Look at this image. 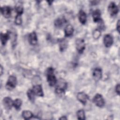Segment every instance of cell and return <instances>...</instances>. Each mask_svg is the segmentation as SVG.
Instances as JSON below:
<instances>
[{"mask_svg":"<svg viewBox=\"0 0 120 120\" xmlns=\"http://www.w3.org/2000/svg\"><path fill=\"white\" fill-rule=\"evenodd\" d=\"M47 81L50 86H54L57 82L56 77L54 74V69L52 67L48 68L46 71Z\"/></svg>","mask_w":120,"mask_h":120,"instance_id":"cell-1","label":"cell"},{"mask_svg":"<svg viewBox=\"0 0 120 120\" xmlns=\"http://www.w3.org/2000/svg\"><path fill=\"white\" fill-rule=\"evenodd\" d=\"M17 84L16 77L13 75H10L6 84V88L9 90H11L14 89Z\"/></svg>","mask_w":120,"mask_h":120,"instance_id":"cell-2","label":"cell"},{"mask_svg":"<svg viewBox=\"0 0 120 120\" xmlns=\"http://www.w3.org/2000/svg\"><path fill=\"white\" fill-rule=\"evenodd\" d=\"M93 102L95 105L99 107H103L105 104V102L102 96L100 94H96L93 98Z\"/></svg>","mask_w":120,"mask_h":120,"instance_id":"cell-3","label":"cell"},{"mask_svg":"<svg viewBox=\"0 0 120 120\" xmlns=\"http://www.w3.org/2000/svg\"><path fill=\"white\" fill-rule=\"evenodd\" d=\"M58 82L55 89V92L58 95L63 94L65 93V90L67 88V83L63 81H60Z\"/></svg>","mask_w":120,"mask_h":120,"instance_id":"cell-4","label":"cell"},{"mask_svg":"<svg viewBox=\"0 0 120 120\" xmlns=\"http://www.w3.org/2000/svg\"><path fill=\"white\" fill-rule=\"evenodd\" d=\"M76 49L79 53L83 52L85 48V43L84 40L82 38H77L75 41Z\"/></svg>","mask_w":120,"mask_h":120,"instance_id":"cell-5","label":"cell"},{"mask_svg":"<svg viewBox=\"0 0 120 120\" xmlns=\"http://www.w3.org/2000/svg\"><path fill=\"white\" fill-rule=\"evenodd\" d=\"M108 10L110 15L113 16L118 14L119 12V8L114 2H112L109 4L108 7Z\"/></svg>","mask_w":120,"mask_h":120,"instance_id":"cell-6","label":"cell"},{"mask_svg":"<svg viewBox=\"0 0 120 120\" xmlns=\"http://www.w3.org/2000/svg\"><path fill=\"white\" fill-rule=\"evenodd\" d=\"M2 104L4 107L8 110H10L12 106H13V101L9 97H5L3 99Z\"/></svg>","mask_w":120,"mask_h":120,"instance_id":"cell-7","label":"cell"},{"mask_svg":"<svg viewBox=\"0 0 120 120\" xmlns=\"http://www.w3.org/2000/svg\"><path fill=\"white\" fill-rule=\"evenodd\" d=\"M0 11L3 16L7 18H9L11 16L12 13V9L9 6H3L1 7Z\"/></svg>","mask_w":120,"mask_h":120,"instance_id":"cell-8","label":"cell"},{"mask_svg":"<svg viewBox=\"0 0 120 120\" xmlns=\"http://www.w3.org/2000/svg\"><path fill=\"white\" fill-rule=\"evenodd\" d=\"M76 97L78 100L84 105L86 104L87 101L89 99V96L83 92L78 93Z\"/></svg>","mask_w":120,"mask_h":120,"instance_id":"cell-9","label":"cell"},{"mask_svg":"<svg viewBox=\"0 0 120 120\" xmlns=\"http://www.w3.org/2000/svg\"><path fill=\"white\" fill-rule=\"evenodd\" d=\"M32 90L36 96H38V97L44 96V93L41 85L36 84L34 85Z\"/></svg>","mask_w":120,"mask_h":120,"instance_id":"cell-10","label":"cell"},{"mask_svg":"<svg viewBox=\"0 0 120 120\" xmlns=\"http://www.w3.org/2000/svg\"><path fill=\"white\" fill-rule=\"evenodd\" d=\"M28 41L30 44L32 45H36L38 43V38L36 33L33 31L29 34L28 36Z\"/></svg>","mask_w":120,"mask_h":120,"instance_id":"cell-11","label":"cell"},{"mask_svg":"<svg viewBox=\"0 0 120 120\" xmlns=\"http://www.w3.org/2000/svg\"><path fill=\"white\" fill-rule=\"evenodd\" d=\"M104 44L105 47H109L112 46L113 44V38L110 34H106L105 35L103 39Z\"/></svg>","mask_w":120,"mask_h":120,"instance_id":"cell-12","label":"cell"},{"mask_svg":"<svg viewBox=\"0 0 120 120\" xmlns=\"http://www.w3.org/2000/svg\"><path fill=\"white\" fill-rule=\"evenodd\" d=\"M102 69L99 68H97L93 70L92 75L95 80L98 81L102 77Z\"/></svg>","mask_w":120,"mask_h":120,"instance_id":"cell-13","label":"cell"},{"mask_svg":"<svg viewBox=\"0 0 120 120\" xmlns=\"http://www.w3.org/2000/svg\"><path fill=\"white\" fill-rule=\"evenodd\" d=\"M10 38V31H7L5 33H1L0 34V40L2 45H6L8 40Z\"/></svg>","mask_w":120,"mask_h":120,"instance_id":"cell-14","label":"cell"},{"mask_svg":"<svg viewBox=\"0 0 120 120\" xmlns=\"http://www.w3.org/2000/svg\"><path fill=\"white\" fill-rule=\"evenodd\" d=\"M92 17L93 21L95 22H98L101 20V12L100 10L97 9L94 10L92 13Z\"/></svg>","mask_w":120,"mask_h":120,"instance_id":"cell-15","label":"cell"},{"mask_svg":"<svg viewBox=\"0 0 120 120\" xmlns=\"http://www.w3.org/2000/svg\"><path fill=\"white\" fill-rule=\"evenodd\" d=\"M74 28L71 24L67 25L65 27L64 29L65 37H68L71 36L74 33Z\"/></svg>","mask_w":120,"mask_h":120,"instance_id":"cell-16","label":"cell"},{"mask_svg":"<svg viewBox=\"0 0 120 120\" xmlns=\"http://www.w3.org/2000/svg\"><path fill=\"white\" fill-rule=\"evenodd\" d=\"M78 18L80 22L82 24H84L87 21V15L86 13L82 10H80L78 14Z\"/></svg>","mask_w":120,"mask_h":120,"instance_id":"cell-17","label":"cell"},{"mask_svg":"<svg viewBox=\"0 0 120 120\" xmlns=\"http://www.w3.org/2000/svg\"><path fill=\"white\" fill-rule=\"evenodd\" d=\"M66 21L64 17H59L55 20L54 25L57 28H60L65 23H66Z\"/></svg>","mask_w":120,"mask_h":120,"instance_id":"cell-18","label":"cell"},{"mask_svg":"<svg viewBox=\"0 0 120 120\" xmlns=\"http://www.w3.org/2000/svg\"><path fill=\"white\" fill-rule=\"evenodd\" d=\"M59 44L60 50L61 52L64 51L66 49V48L68 46V42H67V41L64 39H60L59 41Z\"/></svg>","mask_w":120,"mask_h":120,"instance_id":"cell-19","label":"cell"},{"mask_svg":"<svg viewBox=\"0 0 120 120\" xmlns=\"http://www.w3.org/2000/svg\"><path fill=\"white\" fill-rule=\"evenodd\" d=\"M22 117L25 120H29L33 117V114L31 112L28 110H24L22 112Z\"/></svg>","mask_w":120,"mask_h":120,"instance_id":"cell-20","label":"cell"},{"mask_svg":"<svg viewBox=\"0 0 120 120\" xmlns=\"http://www.w3.org/2000/svg\"><path fill=\"white\" fill-rule=\"evenodd\" d=\"M27 95L28 98L31 102H34L35 99V95L32 89H29L27 92Z\"/></svg>","mask_w":120,"mask_h":120,"instance_id":"cell-21","label":"cell"},{"mask_svg":"<svg viewBox=\"0 0 120 120\" xmlns=\"http://www.w3.org/2000/svg\"><path fill=\"white\" fill-rule=\"evenodd\" d=\"M22 104V101L19 98H17L13 101V106L17 110H19L20 109L21 106Z\"/></svg>","mask_w":120,"mask_h":120,"instance_id":"cell-22","label":"cell"},{"mask_svg":"<svg viewBox=\"0 0 120 120\" xmlns=\"http://www.w3.org/2000/svg\"><path fill=\"white\" fill-rule=\"evenodd\" d=\"M76 116L77 119L79 120H85V116L84 110L81 109L78 110L76 112Z\"/></svg>","mask_w":120,"mask_h":120,"instance_id":"cell-23","label":"cell"},{"mask_svg":"<svg viewBox=\"0 0 120 120\" xmlns=\"http://www.w3.org/2000/svg\"><path fill=\"white\" fill-rule=\"evenodd\" d=\"M15 10L17 13V15H22L23 13V8L21 4H17L15 7Z\"/></svg>","mask_w":120,"mask_h":120,"instance_id":"cell-24","label":"cell"},{"mask_svg":"<svg viewBox=\"0 0 120 120\" xmlns=\"http://www.w3.org/2000/svg\"><path fill=\"white\" fill-rule=\"evenodd\" d=\"M15 22L16 25H19L22 24V15H17L15 17Z\"/></svg>","mask_w":120,"mask_h":120,"instance_id":"cell-25","label":"cell"},{"mask_svg":"<svg viewBox=\"0 0 120 120\" xmlns=\"http://www.w3.org/2000/svg\"><path fill=\"white\" fill-rule=\"evenodd\" d=\"M101 36V31L99 29H96L93 32V37L95 39L98 38Z\"/></svg>","mask_w":120,"mask_h":120,"instance_id":"cell-26","label":"cell"},{"mask_svg":"<svg viewBox=\"0 0 120 120\" xmlns=\"http://www.w3.org/2000/svg\"><path fill=\"white\" fill-rule=\"evenodd\" d=\"M115 91H116V92L118 95L120 94V84H118L116 86V87H115Z\"/></svg>","mask_w":120,"mask_h":120,"instance_id":"cell-27","label":"cell"},{"mask_svg":"<svg viewBox=\"0 0 120 120\" xmlns=\"http://www.w3.org/2000/svg\"><path fill=\"white\" fill-rule=\"evenodd\" d=\"M116 29L118 31V32L119 33L120 32V20H118L117 23L116 24Z\"/></svg>","mask_w":120,"mask_h":120,"instance_id":"cell-28","label":"cell"},{"mask_svg":"<svg viewBox=\"0 0 120 120\" xmlns=\"http://www.w3.org/2000/svg\"><path fill=\"white\" fill-rule=\"evenodd\" d=\"M60 120H67V118L65 116H62L61 117H60Z\"/></svg>","mask_w":120,"mask_h":120,"instance_id":"cell-29","label":"cell"},{"mask_svg":"<svg viewBox=\"0 0 120 120\" xmlns=\"http://www.w3.org/2000/svg\"><path fill=\"white\" fill-rule=\"evenodd\" d=\"M2 73H3V68L2 66H0V75H2Z\"/></svg>","mask_w":120,"mask_h":120,"instance_id":"cell-30","label":"cell"}]
</instances>
